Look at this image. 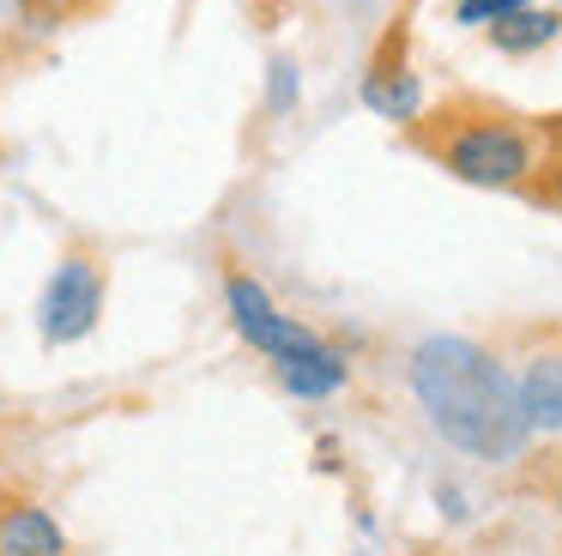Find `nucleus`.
Instances as JSON below:
<instances>
[{
    "label": "nucleus",
    "instance_id": "nucleus-12",
    "mask_svg": "<svg viewBox=\"0 0 562 556\" xmlns=\"http://www.w3.org/2000/svg\"><path fill=\"white\" fill-rule=\"evenodd\" d=\"M31 19H49V24H67V19H91L103 12V0H19Z\"/></svg>",
    "mask_w": 562,
    "mask_h": 556
},
{
    "label": "nucleus",
    "instance_id": "nucleus-16",
    "mask_svg": "<svg viewBox=\"0 0 562 556\" xmlns=\"http://www.w3.org/2000/svg\"><path fill=\"white\" fill-rule=\"evenodd\" d=\"M448 7H460V0H448Z\"/></svg>",
    "mask_w": 562,
    "mask_h": 556
},
{
    "label": "nucleus",
    "instance_id": "nucleus-6",
    "mask_svg": "<svg viewBox=\"0 0 562 556\" xmlns=\"http://www.w3.org/2000/svg\"><path fill=\"white\" fill-rule=\"evenodd\" d=\"M514 387H520V418L532 430V442L544 435H562V345H544L514 369Z\"/></svg>",
    "mask_w": 562,
    "mask_h": 556
},
{
    "label": "nucleus",
    "instance_id": "nucleus-13",
    "mask_svg": "<svg viewBox=\"0 0 562 556\" xmlns=\"http://www.w3.org/2000/svg\"><path fill=\"white\" fill-rule=\"evenodd\" d=\"M436 502H441L448 520H472V496H465L460 483H436Z\"/></svg>",
    "mask_w": 562,
    "mask_h": 556
},
{
    "label": "nucleus",
    "instance_id": "nucleus-7",
    "mask_svg": "<svg viewBox=\"0 0 562 556\" xmlns=\"http://www.w3.org/2000/svg\"><path fill=\"white\" fill-rule=\"evenodd\" d=\"M272 381H279L291 399H303V405H327V399H339L345 387H351V351L321 345V351H308V357H296V363H279Z\"/></svg>",
    "mask_w": 562,
    "mask_h": 556
},
{
    "label": "nucleus",
    "instance_id": "nucleus-9",
    "mask_svg": "<svg viewBox=\"0 0 562 556\" xmlns=\"http://www.w3.org/2000/svg\"><path fill=\"white\" fill-rule=\"evenodd\" d=\"M490 48L496 55H508V60H526V55H544L550 43L562 36V7H520L514 19H502V24H490Z\"/></svg>",
    "mask_w": 562,
    "mask_h": 556
},
{
    "label": "nucleus",
    "instance_id": "nucleus-10",
    "mask_svg": "<svg viewBox=\"0 0 562 556\" xmlns=\"http://www.w3.org/2000/svg\"><path fill=\"white\" fill-rule=\"evenodd\" d=\"M296 103H303V67H296L291 55H272V67H267V115L291 121Z\"/></svg>",
    "mask_w": 562,
    "mask_h": 556
},
{
    "label": "nucleus",
    "instance_id": "nucleus-11",
    "mask_svg": "<svg viewBox=\"0 0 562 556\" xmlns=\"http://www.w3.org/2000/svg\"><path fill=\"white\" fill-rule=\"evenodd\" d=\"M532 205H544V212L562 218V115L550 121V164H544V176H538V188H532Z\"/></svg>",
    "mask_w": 562,
    "mask_h": 556
},
{
    "label": "nucleus",
    "instance_id": "nucleus-5",
    "mask_svg": "<svg viewBox=\"0 0 562 556\" xmlns=\"http://www.w3.org/2000/svg\"><path fill=\"white\" fill-rule=\"evenodd\" d=\"M98 314H103V266L91 260V254H67V260L49 273L43 297H37V333H43V345L61 351V345L91 338Z\"/></svg>",
    "mask_w": 562,
    "mask_h": 556
},
{
    "label": "nucleus",
    "instance_id": "nucleus-15",
    "mask_svg": "<svg viewBox=\"0 0 562 556\" xmlns=\"http://www.w3.org/2000/svg\"><path fill=\"white\" fill-rule=\"evenodd\" d=\"M550 7H562V0H550Z\"/></svg>",
    "mask_w": 562,
    "mask_h": 556
},
{
    "label": "nucleus",
    "instance_id": "nucleus-8",
    "mask_svg": "<svg viewBox=\"0 0 562 556\" xmlns=\"http://www.w3.org/2000/svg\"><path fill=\"white\" fill-rule=\"evenodd\" d=\"M0 556H67V532L43 502H0Z\"/></svg>",
    "mask_w": 562,
    "mask_h": 556
},
{
    "label": "nucleus",
    "instance_id": "nucleus-2",
    "mask_svg": "<svg viewBox=\"0 0 562 556\" xmlns=\"http://www.w3.org/2000/svg\"><path fill=\"white\" fill-rule=\"evenodd\" d=\"M550 121L557 115H520L490 97H448L412 127V145L460 188L532 200L550 164Z\"/></svg>",
    "mask_w": 562,
    "mask_h": 556
},
{
    "label": "nucleus",
    "instance_id": "nucleus-1",
    "mask_svg": "<svg viewBox=\"0 0 562 556\" xmlns=\"http://www.w3.org/2000/svg\"><path fill=\"white\" fill-rule=\"evenodd\" d=\"M405 393L441 447L477 466H514L532 447L520 418V387L502 351L465 333H429L405 351Z\"/></svg>",
    "mask_w": 562,
    "mask_h": 556
},
{
    "label": "nucleus",
    "instance_id": "nucleus-4",
    "mask_svg": "<svg viewBox=\"0 0 562 556\" xmlns=\"http://www.w3.org/2000/svg\"><path fill=\"white\" fill-rule=\"evenodd\" d=\"M357 97H363L369 115L393 121V127H405V133L429 115V85H424V73H417L412 48H405V19H393L387 36L369 48V67H363Z\"/></svg>",
    "mask_w": 562,
    "mask_h": 556
},
{
    "label": "nucleus",
    "instance_id": "nucleus-3",
    "mask_svg": "<svg viewBox=\"0 0 562 556\" xmlns=\"http://www.w3.org/2000/svg\"><path fill=\"white\" fill-rule=\"evenodd\" d=\"M224 314H231L236 338H243L255 357H267V369L296 363V357H308V351H321V345H333L321 326L296 321V314L284 309V302L272 297L255 273H243V266H231V273H224Z\"/></svg>",
    "mask_w": 562,
    "mask_h": 556
},
{
    "label": "nucleus",
    "instance_id": "nucleus-14",
    "mask_svg": "<svg viewBox=\"0 0 562 556\" xmlns=\"http://www.w3.org/2000/svg\"><path fill=\"white\" fill-rule=\"evenodd\" d=\"M550 502H557V514H562V466H557V483H550Z\"/></svg>",
    "mask_w": 562,
    "mask_h": 556
}]
</instances>
